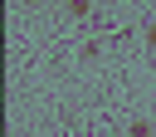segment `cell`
<instances>
[{
  "label": "cell",
  "instance_id": "3957f363",
  "mask_svg": "<svg viewBox=\"0 0 156 137\" xmlns=\"http://www.w3.org/2000/svg\"><path fill=\"white\" fill-rule=\"evenodd\" d=\"M146 44H151V49H156V24H151V29H146Z\"/></svg>",
  "mask_w": 156,
  "mask_h": 137
},
{
  "label": "cell",
  "instance_id": "277c9868",
  "mask_svg": "<svg viewBox=\"0 0 156 137\" xmlns=\"http://www.w3.org/2000/svg\"><path fill=\"white\" fill-rule=\"evenodd\" d=\"M24 5H39V0H24Z\"/></svg>",
  "mask_w": 156,
  "mask_h": 137
},
{
  "label": "cell",
  "instance_id": "6da1fadb",
  "mask_svg": "<svg viewBox=\"0 0 156 137\" xmlns=\"http://www.w3.org/2000/svg\"><path fill=\"white\" fill-rule=\"evenodd\" d=\"M127 137H156V127H151V122H132V132H127Z\"/></svg>",
  "mask_w": 156,
  "mask_h": 137
},
{
  "label": "cell",
  "instance_id": "7a4b0ae2",
  "mask_svg": "<svg viewBox=\"0 0 156 137\" xmlns=\"http://www.w3.org/2000/svg\"><path fill=\"white\" fill-rule=\"evenodd\" d=\"M63 5H68V15H88L93 10V0H63Z\"/></svg>",
  "mask_w": 156,
  "mask_h": 137
}]
</instances>
